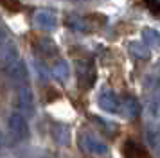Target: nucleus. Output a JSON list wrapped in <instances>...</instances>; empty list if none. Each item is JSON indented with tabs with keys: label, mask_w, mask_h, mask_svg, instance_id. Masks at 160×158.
Wrapping results in <instances>:
<instances>
[{
	"label": "nucleus",
	"mask_w": 160,
	"mask_h": 158,
	"mask_svg": "<svg viewBox=\"0 0 160 158\" xmlns=\"http://www.w3.org/2000/svg\"><path fill=\"white\" fill-rule=\"evenodd\" d=\"M138 147L133 140H126V144L122 146V155L124 158H138Z\"/></svg>",
	"instance_id": "14"
},
{
	"label": "nucleus",
	"mask_w": 160,
	"mask_h": 158,
	"mask_svg": "<svg viewBox=\"0 0 160 158\" xmlns=\"http://www.w3.org/2000/svg\"><path fill=\"white\" fill-rule=\"evenodd\" d=\"M52 74H54V77L56 79H59L61 83H65L67 79L70 77V67L67 65V61L59 59L58 63L52 67Z\"/></svg>",
	"instance_id": "11"
},
{
	"label": "nucleus",
	"mask_w": 160,
	"mask_h": 158,
	"mask_svg": "<svg viewBox=\"0 0 160 158\" xmlns=\"http://www.w3.org/2000/svg\"><path fill=\"white\" fill-rule=\"evenodd\" d=\"M79 144H81V147L87 151V153H90V155L102 156V155L108 153L106 144L102 142L97 135H94L92 131H81L79 133Z\"/></svg>",
	"instance_id": "1"
},
{
	"label": "nucleus",
	"mask_w": 160,
	"mask_h": 158,
	"mask_svg": "<svg viewBox=\"0 0 160 158\" xmlns=\"http://www.w3.org/2000/svg\"><path fill=\"white\" fill-rule=\"evenodd\" d=\"M65 23L68 25L70 29H76V31H87V27H85V20L83 18H79V16H76V14H70V16H67Z\"/></svg>",
	"instance_id": "15"
},
{
	"label": "nucleus",
	"mask_w": 160,
	"mask_h": 158,
	"mask_svg": "<svg viewBox=\"0 0 160 158\" xmlns=\"http://www.w3.org/2000/svg\"><path fill=\"white\" fill-rule=\"evenodd\" d=\"M0 146H2V133H0Z\"/></svg>",
	"instance_id": "20"
},
{
	"label": "nucleus",
	"mask_w": 160,
	"mask_h": 158,
	"mask_svg": "<svg viewBox=\"0 0 160 158\" xmlns=\"http://www.w3.org/2000/svg\"><path fill=\"white\" fill-rule=\"evenodd\" d=\"M78 81H79L81 88H90L95 81V68L92 61L87 63H79L78 67Z\"/></svg>",
	"instance_id": "5"
},
{
	"label": "nucleus",
	"mask_w": 160,
	"mask_h": 158,
	"mask_svg": "<svg viewBox=\"0 0 160 158\" xmlns=\"http://www.w3.org/2000/svg\"><path fill=\"white\" fill-rule=\"evenodd\" d=\"M119 111H122L126 117H130V119H135L138 117L140 113V104H138V101L133 97V95H126L124 99H121V108H119Z\"/></svg>",
	"instance_id": "8"
},
{
	"label": "nucleus",
	"mask_w": 160,
	"mask_h": 158,
	"mask_svg": "<svg viewBox=\"0 0 160 158\" xmlns=\"http://www.w3.org/2000/svg\"><path fill=\"white\" fill-rule=\"evenodd\" d=\"M34 49H36V52L40 54V56H54L56 52H58V49H56V45H54V42L52 40H49V38H40L36 43H34Z\"/></svg>",
	"instance_id": "9"
},
{
	"label": "nucleus",
	"mask_w": 160,
	"mask_h": 158,
	"mask_svg": "<svg viewBox=\"0 0 160 158\" xmlns=\"http://www.w3.org/2000/svg\"><path fill=\"white\" fill-rule=\"evenodd\" d=\"M16 106L20 110V113L25 115H32L34 113V99H32V92L27 86H22L18 90V95H16Z\"/></svg>",
	"instance_id": "4"
},
{
	"label": "nucleus",
	"mask_w": 160,
	"mask_h": 158,
	"mask_svg": "<svg viewBox=\"0 0 160 158\" xmlns=\"http://www.w3.org/2000/svg\"><path fill=\"white\" fill-rule=\"evenodd\" d=\"M15 59H18V49L13 43H6L2 47V52H0V65L6 67V65L13 63Z\"/></svg>",
	"instance_id": "10"
},
{
	"label": "nucleus",
	"mask_w": 160,
	"mask_h": 158,
	"mask_svg": "<svg viewBox=\"0 0 160 158\" xmlns=\"http://www.w3.org/2000/svg\"><path fill=\"white\" fill-rule=\"evenodd\" d=\"M97 104H99V108H102L104 111L115 113V111H119V108H121V99H119L113 92H102L101 95H99Z\"/></svg>",
	"instance_id": "7"
},
{
	"label": "nucleus",
	"mask_w": 160,
	"mask_h": 158,
	"mask_svg": "<svg viewBox=\"0 0 160 158\" xmlns=\"http://www.w3.org/2000/svg\"><path fill=\"white\" fill-rule=\"evenodd\" d=\"M0 4L6 7V9L13 11V13H18V11L22 9V6H20V2H18V0H0Z\"/></svg>",
	"instance_id": "17"
},
{
	"label": "nucleus",
	"mask_w": 160,
	"mask_h": 158,
	"mask_svg": "<svg viewBox=\"0 0 160 158\" xmlns=\"http://www.w3.org/2000/svg\"><path fill=\"white\" fill-rule=\"evenodd\" d=\"M34 23H36L40 29H45V31H54L56 25H58V18L56 14L49 11V9H42L34 14Z\"/></svg>",
	"instance_id": "6"
},
{
	"label": "nucleus",
	"mask_w": 160,
	"mask_h": 158,
	"mask_svg": "<svg viewBox=\"0 0 160 158\" xmlns=\"http://www.w3.org/2000/svg\"><path fill=\"white\" fill-rule=\"evenodd\" d=\"M146 4L151 7L153 11H158L160 9V0H146Z\"/></svg>",
	"instance_id": "18"
},
{
	"label": "nucleus",
	"mask_w": 160,
	"mask_h": 158,
	"mask_svg": "<svg viewBox=\"0 0 160 158\" xmlns=\"http://www.w3.org/2000/svg\"><path fill=\"white\" fill-rule=\"evenodd\" d=\"M142 36H144V42L151 47H157L160 45V32L155 31V29H144L142 31Z\"/></svg>",
	"instance_id": "13"
},
{
	"label": "nucleus",
	"mask_w": 160,
	"mask_h": 158,
	"mask_svg": "<svg viewBox=\"0 0 160 158\" xmlns=\"http://www.w3.org/2000/svg\"><path fill=\"white\" fill-rule=\"evenodd\" d=\"M130 50L135 54L137 57H148L149 56V52H148V47H144L142 43H133L130 47Z\"/></svg>",
	"instance_id": "16"
},
{
	"label": "nucleus",
	"mask_w": 160,
	"mask_h": 158,
	"mask_svg": "<svg viewBox=\"0 0 160 158\" xmlns=\"http://www.w3.org/2000/svg\"><path fill=\"white\" fill-rule=\"evenodd\" d=\"M9 129H11V133L15 136L16 140H23V138H27L29 136V126H27V121H25V117H23L20 111L18 113H11L9 115Z\"/></svg>",
	"instance_id": "2"
},
{
	"label": "nucleus",
	"mask_w": 160,
	"mask_h": 158,
	"mask_svg": "<svg viewBox=\"0 0 160 158\" xmlns=\"http://www.w3.org/2000/svg\"><path fill=\"white\" fill-rule=\"evenodd\" d=\"M52 138L56 140V144H61V146H67L70 142V133L65 126H54L52 128Z\"/></svg>",
	"instance_id": "12"
},
{
	"label": "nucleus",
	"mask_w": 160,
	"mask_h": 158,
	"mask_svg": "<svg viewBox=\"0 0 160 158\" xmlns=\"http://www.w3.org/2000/svg\"><path fill=\"white\" fill-rule=\"evenodd\" d=\"M2 70L6 72V76H8L11 81H15V83H23V81L27 79V76H29L27 67H25V63H23L20 57H18V59H15L13 63L2 67Z\"/></svg>",
	"instance_id": "3"
},
{
	"label": "nucleus",
	"mask_w": 160,
	"mask_h": 158,
	"mask_svg": "<svg viewBox=\"0 0 160 158\" xmlns=\"http://www.w3.org/2000/svg\"><path fill=\"white\" fill-rule=\"evenodd\" d=\"M4 40H6V34H4V31H2V29H0V45H2V43H4Z\"/></svg>",
	"instance_id": "19"
}]
</instances>
